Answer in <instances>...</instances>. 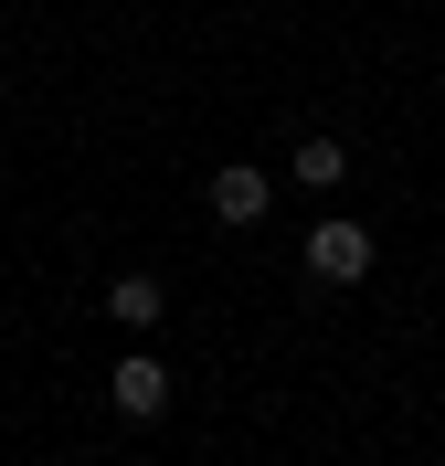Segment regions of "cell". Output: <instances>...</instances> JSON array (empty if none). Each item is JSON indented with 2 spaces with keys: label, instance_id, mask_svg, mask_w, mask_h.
<instances>
[{
  "label": "cell",
  "instance_id": "cell-1",
  "mask_svg": "<svg viewBox=\"0 0 445 466\" xmlns=\"http://www.w3.org/2000/svg\"><path fill=\"white\" fill-rule=\"evenodd\" d=\"M308 276L319 287H360L371 276V223H319L308 233Z\"/></svg>",
  "mask_w": 445,
  "mask_h": 466
},
{
  "label": "cell",
  "instance_id": "cell-2",
  "mask_svg": "<svg viewBox=\"0 0 445 466\" xmlns=\"http://www.w3.org/2000/svg\"><path fill=\"white\" fill-rule=\"evenodd\" d=\"M106 403L127 413V424H159V413H170V360H117V371H106Z\"/></svg>",
  "mask_w": 445,
  "mask_h": 466
},
{
  "label": "cell",
  "instance_id": "cell-3",
  "mask_svg": "<svg viewBox=\"0 0 445 466\" xmlns=\"http://www.w3.org/2000/svg\"><path fill=\"white\" fill-rule=\"evenodd\" d=\"M212 212H223V223H266V212H276V180L244 170V159H223V170H212Z\"/></svg>",
  "mask_w": 445,
  "mask_h": 466
},
{
  "label": "cell",
  "instance_id": "cell-4",
  "mask_svg": "<svg viewBox=\"0 0 445 466\" xmlns=\"http://www.w3.org/2000/svg\"><path fill=\"white\" fill-rule=\"evenodd\" d=\"M339 170H350V148H339V138H297V159H287L297 191H339Z\"/></svg>",
  "mask_w": 445,
  "mask_h": 466
},
{
  "label": "cell",
  "instance_id": "cell-5",
  "mask_svg": "<svg viewBox=\"0 0 445 466\" xmlns=\"http://www.w3.org/2000/svg\"><path fill=\"white\" fill-rule=\"evenodd\" d=\"M159 308H170V297H159V276H117V287H106V319H127V329H148Z\"/></svg>",
  "mask_w": 445,
  "mask_h": 466
}]
</instances>
